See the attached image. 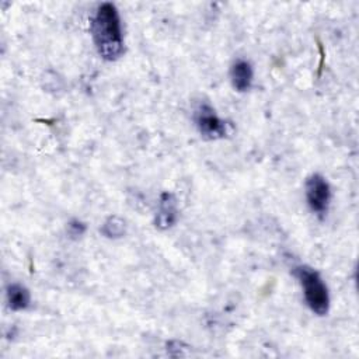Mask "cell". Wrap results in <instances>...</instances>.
<instances>
[{
  "instance_id": "obj_1",
  "label": "cell",
  "mask_w": 359,
  "mask_h": 359,
  "mask_svg": "<svg viewBox=\"0 0 359 359\" xmlns=\"http://www.w3.org/2000/svg\"><path fill=\"white\" fill-rule=\"evenodd\" d=\"M90 31L100 56L105 60H116L125 52L121 18L112 3H101L90 21Z\"/></svg>"
},
{
  "instance_id": "obj_2",
  "label": "cell",
  "mask_w": 359,
  "mask_h": 359,
  "mask_svg": "<svg viewBox=\"0 0 359 359\" xmlns=\"http://www.w3.org/2000/svg\"><path fill=\"white\" fill-rule=\"evenodd\" d=\"M293 275L303 289L310 310L317 316H325L330 309V293L320 273L307 265H299L293 268Z\"/></svg>"
},
{
  "instance_id": "obj_3",
  "label": "cell",
  "mask_w": 359,
  "mask_h": 359,
  "mask_svg": "<svg viewBox=\"0 0 359 359\" xmlns=\"http://www.w3.org/2000/svg\"><path fill=\"white\" fill-rule=\"evenodd\" d=\"M192 118L201 136L206 140H216L227 133L226 122L217 116L216 111L208 102H201L194 109Z\"/></svg>"
},
{
  "instance_id": "obj_4",
  "label": "cell",
  "mask_w": 359,
  "mask_h": 359,
  "mask_svg": "<svg viewBox=\"0 0 359 359\" xmlns=\"http://www.w3.org/2000/svg\"><path fill=\"white\" fill-rule=\"evenodd\" d=\"M304 194L307 205L311 209V212L323 217L327 213L331 201V188L327 180L320 174L310 175L306 180Z\"/></svg>"
},
{
  "instance_id": "obj_5",
  "label": "cell",
  "mask_w": 359,
  "mask_h": 359,
  "mask_svg": "<svg viewBox=\"0 0 359 359\" xmlns=\"http://www.w3.org/2000/svg\"><path fill=\"white\" fill-rule=\"evenodd\" d=\"M178 219V208H177V198L171 192H163L160 195L158 210L154 217V224L160 230L170 229L175 224Z\"/></svg>"
},
{
  "instance_id": "obj_6",
  "label": "cell",
  "mask_w": 359,
  "mask_h": 359,
  "mask_svg": "<svg viewBox=\"0 0 359 359\" xmlns=\"http://www.w3.org/2000/svg\"><path fill=\"white\" fill-rule=\"evenodd\" d=\"M252 77H254V70L250 62L244 59H238L231 65L230 80H231V86L237 91L240 93L247 91L251 87Z\"/></svg>"
},
{
  "instance_id": "obj_7",
  "label": "cell",
  "mask_w": 359,
  "mask_h": 359,
  "mask_svg": "<svg viewBox=\"0 0 359 359\" xmlns=\"http://www.w3.org/2000/svg\"><path fill=\"white\" fill-rule=\"evenodd\" d=\"M7 303L8 307L14 311L25 310L31 303V294L29 290L20 285V283H11L7 287Z\"/></svg>"
},
{
  "instance_id": "obj_8",
  "label": "cell",
  "mask_w": 359,
  "mask_h": 359,
  "mask_svg": "<svg viewBox=\"0 0 359 359\" xmlns=\"http://www.w3.org/2000/svg\"><path fill=\"white\" fill-rule=\"evenodd\" d=\"M101 233L108 237V238H119L125 234L126 231V226L123 219L118 217V216H109L104 224L101 226Z\"/></svg>"
},
{
  "instance_id": "obj_9",
  "label": "cell",
  "mask_w": 359,
  "mask_h": 359,
  "mask_svg": "<svg viewBox=\"0 0 359 359\" xmlns=\"http://www.w3.org/2000/svg\"><path fill=\"white\" fill-rule=\"evenodd\" d=\"M84 231H86V224L83 222H80V220H72L67 224V233L73 238H77V237L83 236Z\"/></svg>"
}]
</instances>
